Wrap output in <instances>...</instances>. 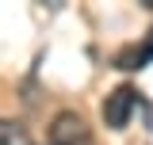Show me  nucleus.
I'll return each mask as SVG.
<instances>
[{"mask_svg": "<svg viewBox=\"0 0 153 145\" xmlns=\"http://www.w3.org/2000/svg\"><path fill=\"white\" fill-rule=\"evenodd\" d=\"M0 145H31V141H27V134L19 126H12L8 118H0Z\"/></svg>", "mask_w": 153, "mask_h": 145, "instance_id": "3", "label": "nucleus"}, {"mask_svg": "<svg viewBox=\"0 0 153 145\" xmlns=\"http://www.w3.org/2000/svg\"><path fill=\"white\" fill-rule=\"evenodd\" d=\"M134 107H138V92H134L130 84H119V88L103 99V122H107L111 130H126Z\"/></svg>", "mask_w": 153, "mask_h": 145, "instance_id": "2", "label": "nucleus"}, {"mask_svg": "<svg viewBox=\"0 0 153 145\" xmlns=\"http://www.w3.org/2000/svg\"><path fill=\"white\" fill-rule=\"evenodd\" d=\"M50 145H96L88 122L76 115V111H61L50 126Z\"/></svg>", "mask_w": 153, "mask_h": 145, "instance_id": "1", "label": "nucleus"}]
</instances>
